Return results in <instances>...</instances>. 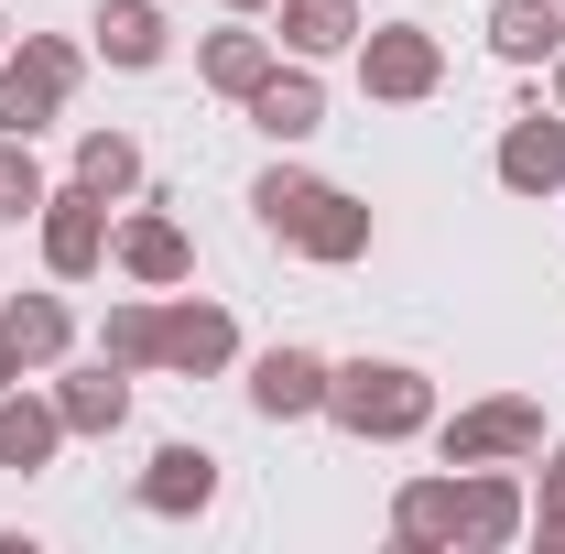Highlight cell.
<instances>
[{
    "label": "cell",
    "instance_id": "obj_1",
    "mask_svg": "<svg viewBox=\"0 0 565 554\" xmlns=\"http://www.w3.org/2000/svg\"><path fill=\"white\" fill-rule=\"evenodd\" d=\"M327 414L349 424L359 446H403L435 424V381L403 370V359H349V370H327Z\"/></svg>",
    "mask_w": 565,
    "mask_h": 554
},
{
    "label": "cell",
    "instance_id": "obj_2",
    "mask_svg": "<svg viewBox=\"0 0 565 554\" xmlns=\"http://www.w3.org/2000/svg\"><path fill=\"white\" fill-rule=\"evenodd\" d=\"M76 87V44H55V33H22V55H0V131L33 141L55 109H66Z\"/></svg>",
    "mask_w": 565,
    "mask_h": 554
},
{
    "label": "cell",
    "instance_id": "obj_3",
    "mask_svg": "<svg viewBox=\"0 0 565 554\" xmlns=\"http://www.w3.org/2000/svg\"><path fill=\"white\" fill-rule=\"evenodd\" d=\"M359 87L392 98V109H414V98L446 87V44L424 22H381V33H359Z\"/></svg>",
    "mask_w": 565,
    "mask_h": 554
},
{
    "label": "cell",
    "instance_id": "obj_4",
    "mask_svg": "<svg viewBox=\"0 0 565 554\" xmlns=\"http://www.w3.org/2000/svg\"><path fill=\"white\" fill-rule=\"evenodd\" d=\"M435 446H446V468H500V457H533L544 446V403H479V414L435 424Z\"/></svg>",
    "mask_w": 565,
    "mask_h": 554
},
{
    "label": "cell",
    "instance_id": "obj_5",
    "mask_svg": "<svg viewBox=\"0 0 565 554\" xmlns=\"http://www.w3.org/2000/svg\"><path fill=\"white\" fill-rule=\"evenodd\" d=\"M98 262H109V196H87V185L44 196V273H55V283H87Z\"/></svg>",
    "mask_w": 565,
    "mask_h": 554
},
{
    "label": "cell",
    "instance_id": "obj_6",
    "mask_svg": "<svg viewBox=\"0 0 565 554\" xmlns=\"http://www.w3.org/2000/svg\"><path fill=\"white\" fill-rule=\"evenodd\" d=\"M273 239H294L305 262H359V251H370V207H359V196H338V185H305V207L282 217Z\"/></svg>",
    "mask_w": 565,
    "mask_h": 554
},
{
    "label": "cell",
    "instance_id": "obj_7",
    "mask_svg": "<svg viewBox=\"0 0 565 554\" xmlns=\"http://www.w3.org/2000/svg\"><path fill=\"white\" fill-rule=\"evenodd\" d=\"M250 414H262V424L327 414V359H316V348H262V370H250Z\"/></svg>",
    "mask_w": 565,
    "mask_h": 554
},
{
    "label": "cell",
    "instance_id": "obj_8",
    "mask_svg": "<svg viewBox=\"0 0 565 554\" xmlns=\"http://www.w3.org/2000/svg\"><path fill=\"white\" fill-rule=\"evenodd\" d=\"M239 359V327H228V305H163V370H185V381H207V370H228Z\"/></svg>",
    "mask_w": 565,
    "mask_h": 554
},
{
    "label": "cell",
    "instance_id": "obj_9",
    "mask_svg": "<svg viewBox=\"0 0 565 554\" xmlns=\"http://www.w3.org/2000/svg\"><path fill=\"white\" fill-rule=\"evenodd\" d=\"M500 185H511V196H555V185H565V109H555V120L522 109V120L500 131Z\"/></svg>",
    "mask_w": 565,
    "mask_h": 554
},
{
    "label": "cell",
    "instance_id": "obj_10",
    "mask_svg": "<svg viewBox=\"0 0 565 554\" xmlns=\"http://www.w3.org/2000/svg\"><path fill=\"white\" fill-rule=\"evenodd\" d=\"M511 533H533V500L500 479V468H479V479H457V544L468 554H500Z\"/></svg>",
    "mask_w": 565,
    "mask_h": 554
},
{
    "label": "cell",
    "instance_id": "obj_11",
    "mask_svg": "<svg viewBox=\"0 0 565 554\" xmlns=\"http://www.w3.org/2000/svg\"><path fill=\"white\" fill-rule=\"evenodd\" d=\"M207 500H217V457L207 446H163V457L141 468V511H152V522H196Z\"/></svg>",
    "mask_w": 565,
    "mask_h": 554
},
{
    "label": "cell",
    "instance_id": "obj_12",
    "mask_svg": "<svg viewBox=\"0 0 565 554\" xmlns=\"http://www.w3.org/2000/svg\"><path fill=\"white\" fill-rule=\"evenodd\" d=\"M490 55L500 66H555L565 55V0H500L490 11Z\"/></svg>",
    "mask_w": 565,
    "mask_h": 554
},
{
    "label": "cell",
    "instance_id": "obj_13",
    "mask_svg": "<svg viewBox=\"0 0 565 554\" xmlns=\"http://www.w3.org/2000/svg\"><path fill=\"white\" fill-rule=\"evenodd\" d=\"M55 414H66V435H120V424H131V381H120V359L66 370V381H55Z\"/></svg>",
    "mask_w": 565,
    "mask_h": 554
},
{
    "label": "cell",
    "instance_id": "obj_14",
    "mask_svg": "<svg viewBox=\"0 0 565 554\" xmlns=\"http://www.w3.org/2000/svg\"><path fill=\"white\" fill-rule=\"evenodd\" d=\"M239 109H250V131H273V141H305L316 120H327V87H316L305 66H273L262 87H250V98H239Z\"/></svg>",
    "mask_w": 565,
    "mask_h": 554
},
{
    "label": "cell",
    "instance_id": "obj_15",
    "mask_svg": "<svg viewBox=\"0 0 565 554\" xmlns=\"http://www.w3.org/2000/svg\"><path fill=\"white\" fill-rule=\"evenodd\" d=\"M163 44H174L163 0H98V55L109 66H163Z\"/></svg>",
    "mask_w": 565,
    "mask_h": 554
},
{
    "label": "cell",
    "instance_id": "obj_16",
    "mask_svg": "<svg viewBox=\"0 0 565 554\" xmlns=\"http://www.w3.org/2000/svg\"><path fill=\"white\" fill-rule=\"evenodd\" d=\"M66 305H55V294H11V305H0V348H11V359H22V370H55V359H66Z\"/></svg>",
    "mask_w": 565,
    "mask_h": 554
},
{
    "label": "cell",
    "instance_id": "obj_17",
    "mask_svg": "<svg viewBox=\"0 0 565 554\" xmlns=\"http://www.w3.org/2000/svg\"><path fill=\"white\" fill-rule=\"evenodd\" d=\"M109 262H120L131 283H185V273H196V251H185L174 217H131V228L109 239Z\"/></svg>",
    "mask_w": 565,
    "mask_h": 554
},
{
    "label": "cell",
    "instance_id": "obj_18",
    "mask_svg": "<svg viewBox=\"0 0 565 554\" xmlns=\"http://www.w3.org/2000/svg\"><path fill=\"white\" fill-rule=\"evenodd\" d=\"M273 66H282V55H273V33H239V22L196 44V76H207L217 98H250V87H262V76H273Z\"/></svg>",
    "mask_w": 565,
    "mask_h": 554
},
{
    "label": "cell",
    "instance_id": "obj_19",
    "mask_svg": "<svg viewBox=\"0 0 565 554\" xmlns=\"http://www.w3.org/2000/svg\"><path fill=\"white\" fill-rule=\"evenodd\" d=\"M55 446H66V414H55V403H33V392H0V468H22V479H33Z\"/></svg>",
    "mask_w": 565,
    "mask_h": 554
},
{
    "label": "cell",
    "instance_id": "obj_20",
    "mask_svg": "<svg viewBox=\"0 0 565 554\" xmlns=\"http://www.w3.org/2000/svg\"><path fill=\"white\" fill-rule=\"evenodd\" d=\"M392 533L414 554H435V544H457V479H414L403 500H392Z\"/></svg>",
    "mask_w": 565,
    "mask_h": 554
},
{
    "label": "cell",
    "instance_id": "obj_21",
    "mask_svg": "<svg viewBox=\"0 0 565 554\" xmlns=\"http://www.w3.org/2000/svg\"><path fill=\"white\" fill-rule=\"evenodd\" d=\"M282 44L316 66V55H338V44H359V0H282Z\"/></svg>",
    "mask_w": 565,
    "mask_h": 554
},
{
    "label": "cell",
    "instance_id": "obj_22",
    "mask_svg": "<svg viewBox=\"0 0 565 554\" xmlns=\"http://www.w3.org/2000/svg\"><path fill=\"white\" fill-rule=\"evenodd\" d=\"M76 185H87V196H131L141 185V141L131 131H87L76 141Z\"/></svg>",
    "mask_w": 565,
    "mask_h": 554
},
{
    "label": "cell",
    "instance_id": "obj_23",
    "mask_svg": "<svg viewBox=\"0 0 565 554\" xmlns=\"http://www.w3.org/2000/svg\"><path fill=\"white\" fill-rule=\"evenodd\" d=\"M98 359H120V370H163V305H109Z\"/></svg>",
    "mask_w": 565,
    "mask_h": 554
},
{
    "label": "cell",
    "instance_id": "obj_24",
    "mask_svg": "<svg viewBox=\"0 0 565 554\" xmlns=\"http://www.w3.org/2000/svg\"><path fill=\"white\" fill-rule=\"evenodd\" d=\"M44 163H33V141H11L0 131V228H22V217H44Z\"/></svg>",
    "mask_w": 565,
    "mask_h": 554
},
{
    "label": "cell",
    "instance_id": "obj_25",
    "mask_svg": "<svg viewBox=\"0 0 565 554\" xmlns=\"http://www.w3.org/2000/svg\"><path fill=\"white\" fill-rule=\"evenodd\" d=\"M533 533H544V544H565V446H555V468H544V500H533Z\"/></svg>",
    "mask_w": 565,
    "mask_h": 554
},
{
    "label": "cell",
    "instance_id": "obj_26",
    "mask_svg": "<svg viewBox=\"0 0 565 554\" xmlns=\"http://www.w3.org/2000/svg\"><path fill=\"white\" fill-rule=\"evenodd\" d=\"M11 381H22V359H11V348H0V392H11Z\"/></svg>",
    "mask_w": 565,
    "mask_h": 554
},
{
    "label": "cell",
    "instance_id": "obj_27",
    "mask_svg": "<svg viewBox=\"0 0 565 554\" xmlns=\"http://www.w3.org/2000/svg\"><path fill=\"white\" fill-rule=\"evenodd\" d=\"M555 109H565V55H555Z\"/></svg>",
    "mask_w": 565,
    "mask_h": 554
},
{
    "label": "cell",
    "instance_id": "obj_28",
    "mask_svg": "<svg viewBox=\"0 0 565 554\" xmlns=\"http://www.w3.org/2000/svg\"><path fill=\"white\" fill-rule=\"evenodd\" d=\"M228 11H273V0H228Z\"/></svg>",
    "mask_w": 565,
    "mask_h": 554
},
{
    "label": "cell",
    "instance_id": "obj_29",
    "mask_svg": "<svg viewBox=\"0 0 565 554\" xmlns=\"http://www.w3.org/2000/svg\"><path fill=\"white\" fill-rule=\"evenodd\" d=\"M0 55H11V22H0Z\"/></svg>",
    "mask_w": 565,
    "mask_h": 554
}]
</instances>
